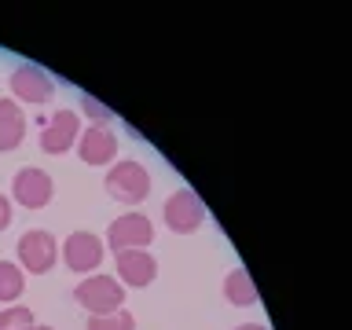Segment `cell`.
Listing matches in <instances>:
<instances>
[{
    "instance_id": "3957f363",
    "label": "cell",
    "mask_w": 352,
    "mask_h": 330,
    "mask_svg": "<svg viewBox=\"0 0 352 330\" xmlns=\"http://www.w3.org/2000/svg\"><path fill=\"white\" fill-rule=\"evenodd\" d=\"M19 268L22 272H30V275H44L55 264V257H59V242H55L52 231H44V228H33L26 231V235L19 239Z\"/></svg>"
},
{
    "instance_id": "8fae6325",
    "label": "cell",
    "mask_w": 352,
    "mask_h": 330,
    "mask_svg": "<svg viewBox=\"0 0 352 330\" xmlns=\"http://www.w3.org/2000/svg\"><path fill=\"white\" fill-rule=\"evenodd\" d=\"M158 275V261L147 250H121L118 253V283L121 286H147Z\"/></svg>"
},
{
    "instance_id": "2e32d148",
    "label": "cell",
    "mask_w": 352,
    "mask_h": 330,
    "mask_svg": "<svg viewBox=\"0 0 352 330\" xmlns=\"http://www.w3.org/2000/svg\"><path fill=\"white\" fill-rule=\"evenodd\" d=\"M33 312L22 305H8L4 312H0V330H33Z\"/></svg>"
},
{
    "instance_id": "d6986e66",
    "label": "cell",
    "mask_w": 352,
    "mask_h": 330,
    "mask_svg": "<svg viewBox=\"0 0 352 330\" xmlns=\"http://www.w3.org/2000/svg\"><path fill=\"white\" fill-rule=\"evenodd\" d=\"M235 330H268V327H261V323H242V327H235Z\"/></svg>"
},
{
    "instance_id": "52a82bcc",
    "label": "cell",
    "mask_w": 352,
    "mask_h": 330,
    "mask_svg": "<svg viewBox=\"0 0 352 330\" xmlns=\"http://www.w3.org/2000/svg\"><path fill=\"white\" fill-rule=\"evenodd\" d=\"M151 239H154V224H151V217H143V213H121L114 224L107 228V242H110L114 253H121V250H147Z\"/></svg>"
},
{
    "instance_id": "7a4b0ae2",
    "label": "cell",
    "mask_w": 352,
    "mask_h": 330,
    "mask_svg": "<svg viewBox=\"0 0 352 330\" xmlns=\"http://www.w3.org/2000/svg\"><path fill=\"white\" fill-rule=\"evenodd\" d=\"M103 187L107 195L114 198V202H125V206H140L143 198L151 195V173L143 169L140 162H114L110 165V173L103 176Z\"/></svg>"
},
{
    "instance_id": "e0dca14e",
    "label": "cell",
    "mask_w": 352,
    "mask_h": 330,
    "mask_svg": "<svg viewBox=\"0 0 352 330\" xmlns=\"http://www.w3.org/2000/svg\"><path fill=\"white\" fill-rule=\"evenodd\" d=\"M81 110H85V114H88V118L96 121V125H107V121L114 118V114H110V110H107L103 103H96L92 96H81Z\"/></svg>"
},
{
    "instance_id": "7c38bea8",
    "label": "cell",
    "mask_w": 352,
    "mask_h": 330,
    "mask_svg": "<svg viewBox=\"0 0 352 330\" xmlns=\"http://www.w3.org/2000/svg\"><path fill=\"white\" fill-rule=\"evenodd\" d=\"M26 136V114L15 99H0V151H15Z\"/></svg>"
},
{
    "instance_id": "ffe728a7",
    "label": "cell",
    "mask_w": 352,
    "mask_h": 330,
    "mask_svg": "<svg viewBox=\"0 0 352 330\" xmlns=\"http://www.w3.org/2000/svg\"><path fill=\"white\" fill-rule=\"evenodd\" d=\"M33 330H52V327H33Z\"/></svg>"
},
{
    "instance_id": "277c9868",
    "label": "cell",
    "mask_w": 352,
    "mask_h": 330,
    "mask_svg": "<svg viewBox=\"0 0 352 330\" xmlns=\"http://www.w3.org/2000/svg\"><path fill=\"white\" fill-rule=\"evenodd\" d=\"M162 217H165V224H169V231H176V235H191V231H198V224L206 220V206L191 187H180V191H173L169 198H165Z\"/></svg>"
},
{
    "instance_id": "5bb4252c",
    "label": "cell",
    "mask_w": 352,
    "mask_h": 330,
    "mask_svg": "<svg viewBox=\"0 0 352 330\" xmlns=\"http://www.w3.org/2000/svg\"><path fill=\"white\" fill-rule=\"evenodd\" d=\"M26 290V272L11 261H0V305H15Z\"/></svg>"
},
{
    "instance_id": "9a60e30c",
    "label": "cell",
    "mask_w": 352,
    "mask_h": 330,
    "mask_svg": "<svg viewBox=\"0 0 352 330\" xmlns=\"http://www.w3.org/2000/svg\"><path fill=\"white\" fill-rule=\"evenodd\" d=\"M85 330H136V319H132V312H125V308H118V312H110V316H92Z\"/></svg>"
},
{
    "instance_id": "8992f818",
    "label": "cell",
    "mask_w": 352,
    "mask_h": 330,
    "mask_svg": "<svg viewBox=\"0 0 352 330\" xmlns=\"http://www.w3.org/2000/svg\"><path fill=\"white\" fill-rule=\"evenodd\" d=\"M103 253H107L103 239H96L92 231H74L63 242V261L77 275H96V268L103 264Z\"/></svg>"
},
{
    "instance_id": "ac0fdd59",
    "label": "cell",
    "mask_w": 352,
    "mask_h": 330,
    "mask_svg": "<svg viewBox=\"0 0 352 330\" xmlns=\"http://www.w3.org/2000/svg\"><path fill=\"white\" fill-rule=\"evenodd\" d=\"M8 224H11V198L0 195V231H4Z\"/></svg>"
},
{
    "instance_id": "6da1fadb",
    "label": "cell",
    "mask_w": 352,
    "mask_h": 330,
    "mask_svg": "<svg viewBox=\"0 0 352 330\" xmlns=\"http://www.w3.org/2000/svg\"><path fill=\"white\" fill-rule=\"evenodd\" d=\"M74 301L85 308L88 316H110L118 308H125V286L118 283V275H85L74 286Z\"/></svg>"
},
{
    "instance_id": "9c48e42d",
    "label": "cell",
    "mask_w": 352,
    "mask_h": 330,
    "mask_svg": "<svg viewBox=\"0 0 352 330\" xmlns=\"http://www.w3.org/2000/svg\"><path fill=\"white\" fill-rule=\"evenodd\" d=\"M52 191H55L52 176L44 169H33V165L19 169L15 180H11V198H15L19 206H26V209H44L52 202Z\"/></svg>"
},
{
    "instance_id": "5b68a950",
    "label": "cell",
    "mask_w": 352,
    "mask_h": 330,
    "mask_svg": "<svg viewBox=\"0 0 352 330\" xmlns=\"http://www.w3.org/2000/svg\"><path fill=\"white\" fill-rule=\"evenodd\" d=\"M11 96H15V103H48L55 96V81L52 74L44 70L37 63H22L15 66V74H11Z\"/></svg>"
},
{
    "instance_id": "30bf717a",
    "label": "cell",
    "mask_w": 352,
    "mask_h": 330,
    "mask_svg": "<svg viewBox=\"0 0 352 330\" xmlns=\"http://www.w3.org/2000/svg\"><path fill=\"white\" fill-rule=\"evenodd\" d=\"M77 154L85 165H114L118 158V136L107 125H88L77 136Z\"/></svg>"
},
{
    "instance_id": "4fadbf2b",
    "label": "cell",
    "mask_w": 352,
    "mask_h": 330,
    "mask_svg": "<svg viewBox=\"0 0 352 330\" xmlns=\"http://www.w3.org/2000/svg\"><path fill=\"white\" fill-rule=\"evenodd\" d=\"M224 297L235 308H250V305H257V286H253V275L242 268H231L228 272V279H224Z\"/></svg>"
},
{
    "instance_id": "ba28073f",
    "label": "cell",
    "mask_w": 352,
    "mask_h": 330,
    "mask_svg": "<svg viewBox=\"0 0 352 330\" xmlns=\"http://www.w3.org/2000/svg\"><path fill=\"white\" fill-rule=\"evenodd\" d=\"M81 136V121L74 110H55L41 121V151L44 154H66L70 147H77Z\"/></svg>"
}]
</instances>
